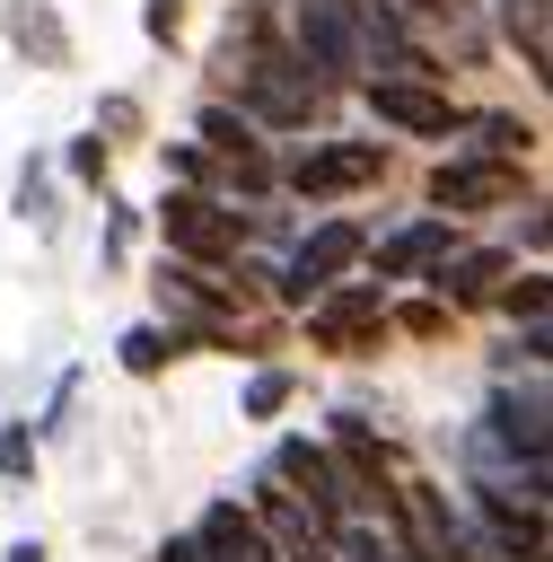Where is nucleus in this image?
Segmentation results:
<instances>
[{"label":"nucleus","mask_w":553,"mask_h":562,"mask_svg":"<svg viewBox=\"0 0 553 562\" xmlns=\"http://www.w3.org/2000/svg\"><path fill=\"white\" fill-rule=\"evenodd\" d=\"M492 307H500L509 325H527V316H544V307H553V281H544V272H518V263H509V281L492 290Z\"/></svg>","instance_id":"nucleus-19"},{"label":"nucleus","mask_w":553,"mask_h":562,"mask_svg":"<svg viewBox=\"0 0 553 562\" xmlns=\"http://www.w3.org/2000/svg\"><path fill=\"white\" fill-rule=\"evenodd\" d=\"M509 263H518L509 246H448V255L430 263V281H421V290H430L448 316H465V307H492V290L509 281Z\"/></svg>","instance_id":"nucleus-12"},{"label":"nucleus","mask_w":553,"mask_h":562,"mask_svg":"<svg viewBox=\"0 0 553 562\" xmlns=\"http://www.w3.org/2000/svg\"><path fill=\"white\" fill-rule=\"evenodd\" d=\"M483 26H492V44H509L535 79H553V0H492Z\"/></svg>","instance_id":"nucleus-15"},{"label":"nucleus","mask_w":553,"mask_h":562,"mask_svg":"<svg viewBox=\"0 0 553 562\" xmlns=\"http://www.w3.org/2000/svg\"><path fill=\"white\" fill-rule=\"evenodd\" d=\"M0 35H9V53L26 70H70V18L53 0H9L0 9Z\"/></svg>","instance_id":"nucleus-14"},{"label":"nucleus","mask_w":553,"mask_h":562,"mask_svg":"<svg viewBox=\"0 0 553 562\" xmlns=\"http://www.w3.org/2000/svg\"><path fill=\"white\" fill-rule=\"evenodd\" d=\"M544 237H553V211H544V193H527V211H518V246L544 255Z\"/></svg>","instance_id":"nucleus-27"},{"label":"nucleus","mask_w":553,"mask_h":562,"mask_svg":"<svg viewBox=\"0 0 553 562\" xmlns=\"http://www.w3.org/2000/svg\"><path fill=\"white\" fill-rule=\"evenodd\" d=\"M158 167H167V184H193V193H219V158L193 140V132H167L158 140ZM228 202V193H219Z\"/></svg>","instance_id":"nucleus-18"},{"label":"nucleus","mask_w":553,"mask_h":562,"mask_svg":"<svg viewBox=\"0 0 553 562\" xmlns=\"http://www.w3.org/2000/svg\"><path fill=\"white\" fill-rule=\"evenodd\" d=\"M176 351H184V334H176V325H158V316H140V325H123V334H114V360H123V378H158Z\"/></svg>","instance_id":"nucleus-17"},{"label":"nucleus","mask_w":553,"mask_h":562,"mask_svg":"<svg viewBox=\"0 0 553 562\" xmlns=\"http://www.w3.org/2000/svg\"><path fill=\"white\" fill-rule=\"evenodd\" d=\"M360 105L377 132H404V140H456L465 132V105L448 97V79H360Z\"/></svg>","instance_id":"nucleus-8"},{"label":"nucleus","mask_w":553,"mask_h":562,"mask_svg":"<svg viewBox=\"0 0 553 562\" xmlns=\"http://www.w3.org/2000/svg\"><path fill=\"white\" fill-rule=\"evenodd\" d=\"M298 316H307V342H316L325 360H369V351L386 342V290H377V281H334V290H316Z\"/></svg>","instance_id":"nucleus-7"},{"label":"nucleus","mask_w":553,"mask_h":562,"mask_svg":"<svg viewBox=\"0 0 553 562\" xmlns=\"http://www.w3.org/2000/svg\"><path fill=\"white\" fill-rule=\"evenodd\" d=\"M97 132H105V140L140 132V97H123V88H114V97H97Z\"/></svg>","instance_id":"nucleus-26"},{"label":"nucleus","mask_w":553,"mask_h":562,"mask_svg":"<svg viewBox=\"0 0 553 562\" xmlns=\"http://www.w3.org/2000/svg\"><path fill=\"white\" fill-rule=\"evenodd\" d=\"M527 193H544V184L527 176V158H483V149H456V140H448V158H439V167H430V184H421V202H430V211H448V220L518 211Z\"/></svg>","instance_id":"nucleus-3"},{"label":"nucleus","mask_w":553,"mask_h":562,"mask_svg":"<svg viewBox=\"0 0 553 562\" xmlns=\"http://www.w3.org/2000/svg\"><path fill=\"white\" fill-rule=\"evenodd\" d=\"M386 9H395L430 53L448 44V53H456L448 70H483V61L500 53V44H492V26H483V0H386Z\"/></svg>","instance_id":"nucleus-10"},{"label":"nucleus","mask_w":553,"mask_h":562,"mask_svg":"<svg viewBox=\"0 0 553 562\" xmlns=\"http://www.w3.org/2000/svg\"><path fill=\"white\" fill-rule=\"evenodd\" d=\"M483 430H492L500 448L553 465V457H544V369H527V378L500 369V378H492V404H483Z\"/></svg>","instance_id":"nucleus-11"},{"label":"nucleus","mask_w":553,"mask_h":562,"mask_svg":"<svg viewBox=\"0 0 553 562\" xmlns=\"http://www.w3.org/2000/svg\"><path fill=\"white\" fill-rule=\"evenodd\" d=\"M26 228H53V158H26L18 167V202H9Z\"/></svg>","instance_id":"nucleus-21"},{"label":"nucleus","mask_w":553,"mask_h":562,"mask_svg":"<svg viewBox=\"0 0 553 562\" xmlns=\"http://www.w3.org/2000/svg\"><path fill=\"white\" fill-rule=\"evenodd\" d=\"M281 35H290V53L307 61V79L325 97L360 88V18H351V0H281Z\"/></svg>","instance_id":"nucleus-6"},{"label":"nucleus","mask_w":553,"mask_h":562,"mask_svg":"<svg viewBox=\"0 0 553 562\" xmlns=\"http://www.w3.org/2000/svg\"><path fill=\"white\" fill-rule=\"evenodd\" d=\"M35 457H44L35 422H0V483H26V474H35Z\"/></svg>","instance_id":"nucleus-24"},{"label":"nucleus","mask_w":553,"mask_h":562,"mask_svg":"<svg viewBox=\"0 0 553 562\" xmlns=\"http://www.w3.org/2000/svg\"><path fill=\"white\" fill-rule=\"evenodd\" d=\"M290 395H298V378H290L281 360H263V369L246 378V404H237V413H246V422H272V413H281Z\"/></svg>","instance_id":"nucleus-22"},{"label":"nucleus","mask_w":553,"mask_h":562,"mask_svg":"<svg viewBox=\"0 0 553 562\" xmlns=\"http://www.w3.org/2000/svg\"><path fill=\"white\" fill-rule=\"evenodd\" d=\"M360 255H369V228H360L351 211H325V220H307V228L272 255V299H281V307H307L316 290L351 281Z\"/></svg>","instance_id":"nucleus-2"},{"label":"nucleus","mask_w":553,"mask_h":562,"mask_svg":"<svg viewBox=\"0 0 553 562\" xmlns=\"http://www.w3.org/2000/svg\"><path fill=\"white\" fill-rule=\"evenodd\" d=\"M149 220H158V246H167L176 263H237V255H246V202H219V193L167 184Z\"/></svg>","instance_id":"nucleus-4"},{"label":"nucleus","mask_w":553,"mask_h":562,"mask_svg":"<svg viewBox=\"0 0 553 562\" xmlns=\"http://www.w3.org/2000/svg\"><path fill=\"white\" fill-rule=\"evenodd\" d=\"M456 149H483V158H527V167H535L544 132H535V114H518V105H465Z\"/></svg>","instance_id":"nucleus-16"},{"label":"nucleus","mask_w":553,"mask_h":562,"mask_svg":"<svg viewBox=\"0 0 553 562\" xmlns=\"http://www.w3.org/2000/svg\"><path fill=\"white\" fill-rule=\"evenodd\" d=\"M0 562H44V544H35V536H18V544H9Z\"/></svg>","instance_id":"nucleus-29"},{"label":"nucleus","mask_w":553,"mask_h":562,"mask_svg":"<svg viewBox=\"0 0 553 562\" xmlns=\"http://www.w3.org/2000/svg\"><path fill=\"white\" fill-rule=\"evenodd\" d=\"M140 35H149L158 53H176V35H184V0H140Z\"/></svg>","instance_id":"nucleus-25"},{"label":"nucleus","mask_w":553,"mask_h":562,"mask_svg":"<svg viewBox=\"0 0 553 562\" xmlns=\"http://www.w3.org/2000/svg\"><path fill=\"white\" fill-rule=\"evenodd\" d=\"M263 465H272V483H281V492L316 518V536H325V527H342V518H360V483L342 474V457H334L316 430L272 439V457H263Z\"/></svg>","instance_id":"nucleus-5"},{"label":"nucleus","mask_w":553,"mask_h":562,"mask_svg":"<svg viewBox=\"0 0 553 562\" xmlns=\"http://www.w3.org/2000/svg\"><path fill=\"white\" fill-rule=\"evenodd\" d=\"M61 167H70L79 184H97V193H105V176H114V140H105V132H79V140L61 149Z\"/></svg>","instance_id":"nucleus-23"},{"label":"nucleus","mask_w":553,"mask_h":562,"mask_svg":"<svg viewBox=\"0 0 553 562\" xmlns=\"http://www.w3.org/2000/svg\"><path fill=\"white\" fill-rule=\"evenodd\" d=\"M184 536H193V553H202V562H281L246 501H202V518H193Z\"/></svg>","instance_id":"nucleus-13"},{"label":"nucleus","mask_w":553,"mask_h":562,"mask_svg":"<svg viewBox=\"0 0 553 562\" xmlns=\"http://www.w3.org/2000/svg\"><path fill=\"white\" fill-rule=\"evenodd\" d=\"M448 325H456V316H448V307H439L430 290H421V299H386V334H413V342H439Z\"/></svg>","instance_id":"nucleus-20"},{"label":"nucleus","mask_w":553,"mask_h":562,"mask_svg":"<svg viewBox=\"0 0 553 562\" xmlns=\"http://www.w3.org/2000/svg\"><path fill=\"white\" fill-rule=\"evenodd\" d=\"M132 228H140V220L114 202V211H105V263H123V255H132Z\"/></svg>","instance_id":"nucleus-28"},{"label":"nucleus","mask_w":553,"mask_h":562,"mask_svg":"<svg viewBox=\"0 0 553 562\" xmlns=\"http://www.w3.org/2000/svg\"><path fill=\"white\" fill-rule=\"evenodd\" d=\"M448 246H465V220H448V211H413V220L377 228L360 263L377 272V290H395V281H430V263H439Z\"/></svg>","instance_id":"nucleus-9"},{"label":"nucleus","mask_w":553,"mask_h":562,"mask_svg":"<svg viewBox=\"0 0 553 562\" xmlns=\"http://www.w3.org/2000/svg\"><path fill=\"white\" fill-rule=\"evenodd\" d=\"M272 184H281L290 202H351V193H377V184H386V140L316 132V140H298L290 158H272Z\"/></svg>","instance_id":"nucleus-1"}]
</instances>
